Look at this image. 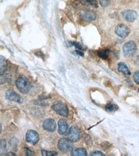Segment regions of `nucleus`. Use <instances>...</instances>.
<instances>
[{"label": "nucleus", "mask_w": 139, "mask_h": 156, "mask_svg": "<svg viewBox=\"0 0 139 156\" xmlns=\"http://www.w3.org/2000/svg\"><path fill=\"white\" fill-rule=\"evenodd\" d=\"M137 49V48L136 44L132 41L126 43L123 48L124 55L127 58L133 56L135 54Z\"/></svg>", "instance_id": "obj_2"}, {"label": "nucleus", "mask_w": 139, "mask_h": 156, "mask_svg": "<svg viewBox=\"0 0 139 156\" xmlns=\"http://www.w3.org/2000/svg\"><path fill=\"white\" fill-rule=\"evenodd\" d=\"M2 132V124H1V133Z\"/></svg>", "instance_id": "obj_30"}, {"label": "nucleus", "mask_w": 139, "mask_h": 156, "mask_svg": "<svg viewBox=\"0 0 139 156\" xmlns=\"http://www.w3.org/2000/svg\"><path fill=\"white\" fill-rule=\"evenodd\" d=\"M42 155H45V156H54V155H57V153L55 152H49V151H46L42 150L41 151Z\"/></svg>", "instance_id": "obj_20"}, {"label": "nucleus", "mask_w": 139, "mask_h": 156, "mask_svg": "<svg viewBox=\"0 0 139 156\" xmlns=\"http://www.w3.org/2000/svg\"><path fill=\"white\" fill-rule=\"evenodd\" d=\"M68 123L65 120L61 119L58 121V133L61 135H64L68 131Z\"/></svg>", "instance_id": "obj_12"}, {"label": "nucleus", "mask_w": 139, "mask_h": 156, "mask_svg": "<svg viewBox=\"0 0 139 156\" xmlns=\"http://www.w3.org/2000/svg\"><path fill=\"white\" fill-rule=\"evenodd\" d=\"M58 148L60 151L63 152H70L72 151V144L69 139L62 138L58 141Z\"/></svg>", "instance_id": "obj_4"}, {"label": "nucleus", "mask_w": 139, "mask_h": 156, "mask_svg": "<svg viewBox=\"0 0 139 156\" xmlns=\"http://www.w3.org/2000/svg\"><path fill=\"white\" fill-rule=\"evenodd\" d=\"M118 109V106L115 105H113V104H109V105L105 106V110L108 112L112 113L114 112Z\"/></svg>", "instance_id": "obj_18"}, {"label": "nucleus", "mask_w": 139, "mask_h": 156, "mask_svg": "<svg viewBox=\"0 0 139 156\" xmlns=\"http://www.w3.org/2000/svg\"><path fill=\"white\" fill-rule=\"evenodd\" d=\"M100 2V4L103 7H106L108 6L110 4V0H99Z\"/></svg>", "instance_id": "obj_21"}, {"label": "nucleus", "mask_w": 139, "mask_h": 156, "mask_svg": "<svg viewBox=\"0 0 139 156\" xmlns=\"http://www.w3.org/2000/svg\"><path fill=\"white\" fill-rule=\"evenodd\" d=\"M80 3L87 6H92L94 7H97V0H79Z\"/></svg>", "instance_id": "obj_16"}, {"label": "nucleus", "mask_w": 139, "mask_h": 156, "mask_svg": "<svg viewBox=\"0 0 139 156\" xmlns=\"http://www.w3.org/2000/svg\"><path fill=\"white\" fill-rule=\"evenodd\" d=\"M0 58H1V62H0V63H1V67H0V74H1L2 76L4 75L6 70V61L5 58L2 56H1Z\"/></svg>", "instance_id": "obj_15"}, {"label": "nucleus", "mask_w": 139, "mask_h": 156, "mask_svg": "<svg viewBox=\"0 0 139 156\" xmlns=\"http://www.w3.org/2000/svg\"><path fill=\"white\" fill-rule=\"evenodd\" d=\"M79 16L83 21L87 22L94 21L96 19V13L93 10L89 9L82 10L79 12Z\"/></svg>", "instance_id": "obj_5"}, {"label": "nucleus", "mask_w": 139, "mask_h": 156, "mask_svg": "<svg viewBox=\"0 0 139 156\" xmlns=\"http://www.w3.org/2000/svg\"><path fill=\"white\" fill-rule=\"evenodd\" d=\"M16 86L20 92L24 94H28L31 88V85L30 81L27 78L23 76L19 77L16 81Z\"/></svg>", "instance_id": "obj_1"}, {"label": "nucleus", "mask_w": 139, "mask_h": 156, "mask_svg": "<svg viewBox=\"0 0 139 156\" xmlns=\"http://www.w3.org/2000/svg\"><path fill=\"white\" fill-rule=\"evenodd\" d=\"M6 155H16V154L14 153H12V152H9L7 154H5Z\"/></svg>", "instance_id": "obj_29"}, {"label": "nucleus", "mask_w": 139, "mask_h": 156, "mask_svg": "<svg viewBox=\"0 0 139 156\" xmlns=\"http://www.w3.org/2000/svg\"><path fill=\"white\" fill-rule=\"evenodd\" d=\"M81 138V131L76 126H72L69 132V139L72 142H77Z\"/></svg>", "instance_id": "obj_7"}, {"label": "nucleus", "mask_w": 139, "mask_h": 156, "mask_svg": "<svg viewBox=\"0 0 139 156\" xmlns=\"http://www.w3.org/2000/svg\"><path fill=\"white\" fill-rule=\"evenodd\" d=\"M5 95L6 99H9V101H14L19 104H21L23 102V98L19 95L17 93H16L14 90L12 89H9L6 91Z\"/></svg>", "instance_id": "obj_6"}, {"label": "nucleus", "mask_w": 139, "mask_h": 156, "mask_svg": "<svg viewBox=\"0 0 139 156\" xmlns=\"http://www.w3.org/2000/svg\"><path fill=\"white\" fill-rule=\"evenodd\" d=\"M134 80L136 83L139 84V70L135 73L134 75Z\"/></svg>", "instance_id": "obj_22"}, {"label": "nucleus", "mask_w": 139, "mask_h": 156, "mask_svg": "<svg viewBox=\"0 0 139 156\" xmlns=\"http://www.w3.org/2000/svg\"><path fill=\"white\" fill-rule=\"evenodd\" d=\"M6 150V142L5 140H1V155H3V154L5 153V151Z\"/></svg>", "instance_id": "obj_19"}, {"label": "nucleus", "mask_w": 139, "mask_h": 156, "mask_svg": "<svg viewBox=\"0 0 139 156\" xmlns=\"http://www.w3.org/2000/svg\"><path fill=\"white\" fill-rule=\"evenodd\" d=\"M26 155H33V152L27 148H26Z\"/></svg>", "instance_id": "obj_26"}, {"label": "nucleus", "mask_w": 139, "mask_h": 156, "mask_svg": "<svg viewBox=\"0 0 139 156\" xmlns=\"http://www.w3.org/2000/svg\"><path fill=\"white\" fill-rule=\"evenodd\" d=\"M96 155L104 156V154H103L101 152H99V151H94L91 154V156H96Z\"/></svg>", "instance_id": "obj_24"}, {"label": "nucleus", "mask_w": 139, "mask_h": 156, "mask_svg": "<svg viewBox=\"0 0 139 156\" xmlns=\"http://www.w3.org/2000/svg\"><path fill=\"white\" fill-rule=\"evenodd\" d=\"M71 44L73 45H75V46L76 48H78V49H81V50H83V48H82V45L79 44V43H77V42H71Z\"/></svg>", "instance_id": "obj_25"}, {"label": "nucleus", "mask_w": 139, "mask_h": 156, "mask_svg": "<svg viewBox=\"0 0 139 156\" xmlns=\"http://www.w3.org/2000/svg\"><path fill=\"white\" fill-rule=\"evenodd\" d=\"M72 155L74 156H85L87 155V151L83 148H75L71 152Z\"/></svg>", "instance_id": "obj_14"}, {"label": "nucleus", "mask_w": 139, "mask_h": 156, "mask_svg": "<svg viewBox=\"0 0 139 156\" xmlns=\"http://www.w3.org/2000/svg\"><path fill=\"white\" fill-rule=\"evenodd\" d=\"M43 128L49 132H54L56 128L57 124L55 120L52 119H46L43 123Z\"/></svg>", "instance_id": "obj_11"}, {"label": "nucleus", "mask_w": 139, "mask_h": 156, "mask_svg": "<svg viewBox=\"0 0 139 156\" xmlns=\"http://www.w3.org/2000/svg\"><path fill=\"white\" fill-rule=\"evenodd\" d=\"M75 52H76V53L77 54V55H79V56H84V54L82 53V52H81V51H75Z\"/></svg>", "instance_id": "obj_27"}, {"label": "nucleus", "mask_w": 139, "mask_h": 156, "mask_svg": "<svg viewBox=\"0 0 139 156\" xmlns=\"http://www.w3.org/2000/svg\"><path fill=\"white\" fill-rule=\"evenodd\" d=\"M123 17L128 22H134L138 18L137 12L133 10H124L122 12Z\"/></svg>", "instance_id": "obj_9"}, {"label": "nucleus", "mask_w": 139, "mask_h": 156, "mask_svg": "<svg viewBox=\"0 0 139 156\" xmlns=\"http://www.w3.org/2000/svg\"><path fill=\"white\" fill-rule=\"evenodd\" d=\"M26 140L28 143L35 145L39 140L38 134L33 130H29L26 134Z\"/></svg>", "instance_id": "obj_10"}, {"label": "nucleus", "mask_w": 139, "mask_h": 156, "mask_svg": "<svg viewBox=\"0 0 139 156\" xmlns=\"http://www.w3.org/2000/svg\"><path fill=\"white\" fill-rule=\"evenodd\" d=\"M52 108L58 115L64 117H67L68 116V108L64 103L60 101L55 102L53 104Z\"/></svg>", "instance_id": "obj_3"}, {"label": "nucleus", "mask_w": 139, "mask_h": 156, "mask_svg": "<svg viewBox=\"0 0 139 156\" xmlns=\"http://www.w3.org/2000/svg\"><path fill=\"white\" fill-rule=\"evenodd\" d=\"M130 32L129 28L124 24H120L115 28V34L121 38L126 37Z\"/></svg>", "instance_id": "obj_8"}, {"label": "nucleus", "mask_w": 139, "mask_h": 156, "mask_svg": "<svg viewBox=\"0 0 139 156\" xmlns=\"http://www.w3.org/2000/svg\"><path fill=\"white\" fill-rule=\"evenodd\" d=\"M85 141L86 143H87V145L91 144L92 140H91L90 136H89L88 134H86L85 136Z\"/></svg>", "instance_id": "obj_23"}, {"label": "nucleus", "mask_w": 139, "mask_h": 156, "mask_svg": "<svg viewBox=\"0 0 139 156\" xmlns=\"http://www.w3.org/2000/svg\"><path fill=\"white\" fill-rule=\"evenodd\" d=\"M135 63H136L137 65H138V66H139V56L136 58V60H135Z\"/></svg>", "instance_id": "obj_28"}, {"label": "nucleus", "mask_w": 139, "mask_h": 156, "mask_svg": "<svg viewBox=\"0 0 139 156\" xmlns=\"http://www.w3.org/2000/svg\"><path fill=\"white\" fill-rule=\"evenodd\" d=\"M118 70L119 72H120L125 75H130L131 73L127 67L126 65L123 62H121L118 64Z\"/></svg>", "instance_id": "obj_13"}, {"label": "nucleus", "mask_w": 139, "mask_h": 156, "mask_svg": "<svg viewBox=\"0 0 139 156\" xmlns=\"http://www.w3.org/2000/svg\"><path fill=\"white\" fill-rule=\"evenodd\" d=\"M110 53V50L109 49H103L101 50L98 52V56L103 60L107 59Z\"/></svg>", "instance_id": "obj_17"}, {"label": "nucleus", "mask_w": 139, "mask_h": 156, "mask_svg": "<svg viewBox=\"0 0 139 156\" xmlns=\"http://www.w3.org/2000/svg\"><path fill=\"white\" fill-rule=\"evenodd\" d=\"M138 92H139V88H138Z\"/></svg>", "instance_id": "obj_31"}]
</instances>
